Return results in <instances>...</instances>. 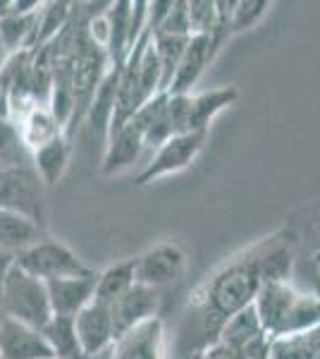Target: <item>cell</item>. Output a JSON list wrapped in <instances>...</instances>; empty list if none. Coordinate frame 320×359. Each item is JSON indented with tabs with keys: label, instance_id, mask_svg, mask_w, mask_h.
Segmentation results:
<instances>
[{
	"label": "cell",
	"instance_id": "cell-7",
	"mask_svg": "<svg viewBox=\"0 0 320 359\" xmlns=\"http://www.w3.org/2000/svg\"><path fill=\"white\" fill-rule=\"evenodd\" d=\"M206 132H184V135H172L167 142H162L158 149H153L141 170L137 172V184H151L155 180L187 170V168L199 158V154L206 147Z\"/></svg>",
	"mask_w": 320,
	"mask_h": 359
},
{
	"label": "cell",
	"instance_id": "cell-18",
	"mask_svg": "<svg viewBox=\"0 0 320 359\" xmlns=\"http://www.w3.org/2000/svg\"><path fill=\"white\" fill-rule=\"evenodd\" d=\"M132 123L141 130L148 151H153L162 142H167V139L174 135L170 111H167V94H158L144 103V106L134 113Z\"/></svg>",
	"mask_w": 320,
	"mask_h": 359
},
{
	"label": "cell",
	"instance_id": "cell-5",
	"mask_svg": "<svg viewBox=\"0 0 320 359\" xmlns=\"http://www.w3.org/2000/svg\"><path fill=\"white\" fill-rule=\"evenodd\" d=\"M15 264L22 271H27L29 276L39 278L43 283L57 280V278H72V276H86L91 273V269L84 264V259L74 252L72 247H67L65 242L55 240V237L46 235L43 240H39L34 247H29L27 252H22L15 259Z\"/></svg>",
	"mask_w": 320,
	"mask_h": 359
},
{
	"label": "cell",
	"instance_id": "cell-29",
	"mask_svg": "<svg viewBox=\"0 0 320 359\" xmlns=\"http://www.w3.org/2000/svg\"><path fill=\"white\" fill-rule=\"evenodd\" d=\"M174 34V36H191V25H189V10L187 3L182 0H172V8L167 17L162 20V25L155 29L153 34Z\"/></svg>",
	"mask_w": 320,
	"mask_h": 359
},
{
	"label": "cell",
	"instance_id": "cell-35",
	"mask_svg": "<svg viewBox=\"0 0 320 359\" xmlns=\"http://www.w3.org/2000/svg\"><path fill=\"white\" fill-rule=\"evenodd\" d=\"M0 318H3V311H0Z\"/></svg>",
	"mask_w": 320,
	"mask_h": 359
},
{
	"label": "cell",
	"instance_id": "cell-9",
	"mask_svg": "<svg viewBox=\"0 0 320 359\" xmlns=\"http://www.w3.org/2000/svg\"><path fill=\"white\" fill-rule=\"evenodd\" d=\"M137 283L153 290H162L177 283L187 271V254L177 242H158L134 259Z\"/></svg>",
	"mask_w": 320,
	"mask_h": 359
},
{
	"label": "cell",
	"instance_id": "cell-27",
	"mask_svg": "<svg viewBox=\"0 0 320 359\" xmlns=\"http://www.w3.org/2000/svg\"><path fill=\"white\" fill-rule=\"evenodd\" d=\"M270 3L267 0H239L232 3V15H230V36L235 34H244L249 29L258 27L260 20L267 15Z\"/></svg>",
	"mask_w": 320,
	"mask_h": 359
},
{
	"label": "cell",
	"instance_id": "cell-11",
	"mask_svg": "<svg viewBox=\"0 0 320 359\" xmlns=\"http://www.w3.org/2000/svg\"><path fill=\"white\" fill-rule=\"evenodd\" d=\"M110 316H113V331L118 340L134 328L160 318V292L137 283L130 292H125L110 304Z\"/></svg>",
	"mask_w": 320,
	"mask_h": 359
},
{
	"label": "cell",
	"instance_id": "cell-2",
	"mask_svg": "<svg viewBox=\"0 0 320 359\" xmlns=\"http://www.w3.org/2000/svg\"><path fill=\"white\" fill-rule=\"evenodd\" d=\"M253 309L270 340L320 328V297L289 283H263Z\"/></svg>",
	"mask_w": 320,
	"mask_h": 359
},
{
	"label": "cell",
	"instance_id": "cell-4",
	"mask_svg": "<svg viewBox=\"0 0 320 359\" xmlns=\"http://www.w3.org/2000/svg\"><path fill=\"white\" fill-rule=\"evenodd\" d=\"M235 86H220L211 91H191V94H167V111H170L174 135L184 132H206L220 113H225L237 101Z\"/></svg>",
	"mask_w": 320,
	"mask_h": 359
},
{
	"label": "cell",
	"instance_id": "cell-16",
	"mask_svg": "<svg viewBox=\"0 0 320 359\" xmlns=\"http://www.w3.org/2000/svg\"><path fill=\"white\" fill-rule=\"evenodd\" d=\"M148 151L144 135L137 125L125 123L120 130L110 132L106 142V154H103V172L106 175H120V172L130 170V168L141 158V154Z\"/></svg>",
	"mask_w": 320,
	"mask_h": 359
},
{
	"label": "cell",
	"instance_id": "cell-32",
	"mask_svg": "<svg viewBox=\"0 0 320 359\" xmlns=\"http://www.w3.org/2000/svg\"><path fill=\"white\" fill-rule=\"evenodd\" d=\"M10 118V98L8 91L0 86V120H8Z\"/></svg>",
	"mask_w": 320,
	"mask_h": 359
},
{
	"label": "cell",
	"instance_id": "cell-28",
	"mask_svg": "<svg viewBox=\"0 0 320 359\" xmlns=\"http://www.w3.org/2000/svg\"><path fill=\"white\" fill-rule=\"evenodd\" d=\"M187 10H189L191 34H208V32H215V29H225L220 25L218 3H215V0H194V3H187ZM227 36H230V34H227Z\"/></svg>",
	"mask_w": 320,
	"mask_h": 359
},
{
	"label": "cell",
	"instance_id": "cell-20",
	"mask_svg": "<svg viewBox=\"0 0 320 359\" xmlns=\"http://www.w3.org/2000/svg\"><path fill=\"white\" fill-rule=\"evenodd\" d=\"M46 237V228L20 213L0 211V249L17 259L22 252Z\"/></svg>",
	"mask_w": 320,
	"mask_h": 359
},
{
	"label": "cell",
	"instance_id": "cell-31",
	"mask_svg": "<svg viewBox=\"0 0 320 359\" xmlns=\"http://www.w3.org/2000/svg\"><path fill=\"white\" fill-rule=\"evenodd\" d=\"M13 269H15V257L0 249V294H3L5 280H8V276H10V271H13Z\"/></svg>",
	"mask_w": 320,
	"mask_h": 359
},
{
	"label": "cell",
	"instance_id": "cell-8",
	"mask_svg": "<svg viewBox=\"0 0 320 359\" xmlns=\"http://www.w3.org/2000/svg\"><path fill=\"white\" fill-rule=\"evenodd\" d=\"M225 29H215V32L208 34H191L167 94H191L203 77V72L211 67L215 55L220 53V46L225 43Z\"/></svg>",
	"mask_w": 320,
	"mask_h": 359
},
{
	"label": "cell",
	"instance_id": "cell-21",
	"mask_svg": "<svg viewBox=\"0 0 320 359\" xmlns=\"http://www.w3.org/2000/svg\"><path fill=\"white\" fill-rule=\"evenodd\" d=\"M294 254L296 262L292 283L320 297V228L313 230V240H301L294 235Z\"/></svg>",
	"mask_w": 320,
	"mask_h": 359
},
{
	"label": "cell",
	"instance_id": "cell-30",
	"mask_svg": "<svg viewBox=\"0 0 320 359\" xmlns=\"http://www.w3.org/2000/svg\"><path fill=\"white\" fill-rule=\"evenodd\" d=\"M199 359H244V357L235 355V352H230L227 347H223L220 343H213V345H208L206 350L201 352Z\"/></svg>",
	"mask_w": 320,
	"mask_h": 359
},
{
	"label": "cell",
	"instance_id": "cell-13",
	"mask_svg": "<svg viewBox=\"0 0 320 359\" xmlns=\"http://www.w3.org/2000/svg\"><path fill=\"white\" fill-rule=\"evenodd\" d=\"M0 359H53L46 335L15 318H0Z\"/></svg>",
	"mask_w": 320,
	"mask_h": 359
},
{
	"label": "cell",
	"instance_id": "cell-25",
	"mask_svg": "<svg viewBox=\"0 0 320 359\" xmlns=\"http://www.w3.org/2000/svg\"><path fill=\"white\" fill-rule=\"evenodd\" d=\"M32 165V151L13 120H0V172Z\"/></svg>",
	"mask_w": 320,
	"mask_h": 359
},
{
	"label": "cell",
	"instance_id": "cell-33",
	"mask_svg": "<svg viewBox=\"0 0 320 359\" xmlns=\"http://www.w3.org/2000/svg\"><path fill=\"white\" fill-rule=\"evenodd\" d=\"M8 50H5V46H3V41H0V69H3V65L8 62Z\"/></svg>",
	"mask_w": 320,
	"mask_h": 359
},
{
	"label": "cell",
	"instance_id": "cell-22",
	"mask_svg": "<svg viewBox=\"0 0 320 359\" xmlns=\"http://www.w3.org/2000/svg\"><path fill=\"white\" fill-rule=\"evenodd\" d=\"M137 285V266L134 259L110 264L101 273H96V299L98 302L113 304L125 292H130Z\"/></svg>",
	"mask_w": 320,
	"mask_h": 359
},
{
	"label": "cell",
	"instance_id": "cell-23",
	"mask_svg": "<svg viewBox=\"0 0 320 359\" xmlns=\"http://www.w3.org/2000/svg\"><path fill=\"white\" fill-rule=\"evenodd\" d=\"M41 333L48 340V347L55 359H86L81 352V345L77 340V328H74V318L69 316H53Z\"/></svg>",
	"mask_w": 320,
	"mask_h": 359
},
{
	"label": "cell",
	"instance_id": "cell-6",
	"mask_svg": "<svg viewBox=\"0 0 320 359\" xmlns=\"http://www.w3.org/2000/svg\"><path fill=\"white\" fill-rule=\"evenodd\" d=\"M0 211L20 213L46 228V184L34 165L0 172Z\"/></svg>",
	"mask_w": 320,
	"mask_h": 359
},
{
	"label": "cell",
	"instance_id": "cell-1",
	"mask_svg": "<svg viewBox=\"0 0 320 359\" xmlns=\"http://www.w3.org/2000/svg\"><path fill=\"white\" fill-rule=\"evenodd\" d=\"M260 287L263 276L258 269L256 247L230 259L196 287V292L191 294V309L196 311V338L203 350L218 340L225 321L253 306Z\"/></svg>",
	"mask_w": 320,
	"mask_h": 359
},
{
	"label": "cell",
	"instance_id": "cell-10",
	"mask_svg": "<svg viewBox=\"0 0 320 359\" xmlns=\"http://www.w3.org/2000/svg\"><path fill=\"white\" fill-rule=\"evenodd\" d=\"M215 343H220L230 352H235V355H239L244 359H258L267 355L270 338H267L256 309L249 306V309L239 311V314H235L230 321L223 323Z\"/></svg>",
	"mask_w": 320,
	"mask_h": 359
},
{
	"label": "cell",
	"instance_id": "cell-34",
	"mask_svg": "<svg viewBox=\"0 0 320 359\" xmlns=\"http://www.w3.org/2000/svg\"><path fill=\"white\" fill-rule=\"evenodd\" d=\"M258 359H267V355H263V357H258Z\"/></svg>",
	"mask_w": 320,
	"mask_h": 359
},
{
	"label": "cell",
	"instance_id": "cell-15",
	"mask_svg": "<svg viewBox=\"0 0 320 359\" xmlns=\"http://www.w3.org/2000/svg\"><path fill=\"white\" fill-rule=\"evenodd\" d=\"M48 287V299L53 316H69L74 318L84 306H89L96 299V273L57 278V280L46 283Z\"/></svg>",
	"mask_w": 320,
	"mask_h": 359
},
{
	"label": "cell",
	"instance_id": "cell-24",
	"mask_svg": "<svg viewBox=\"0 0 320 359\" xmlns=\"http://www.w3.org/2000/svg\"><path fill=\"white\" fill-rule=\"evenodd\" d=\"M151 39H153V48L155 55H158L160 69H162V91H170V84L177 74L179 60L184 55V48H187L189 36H174V34H153L151 32Z\"/></svg>",
	"mask_w": 320,
	"mask_h": 359
},
{
	"label": "cell",
	"instance_id": "cell-3",
	"mask_svg": "<svg viewBox=\"0 0 320 359\" xmlns=\"http://www.w3.org/2000/svg\"><path fill=\"white\" fill-rule=\"evenodd\" d=\"M0 311H3V316L41 331L53 318L48 287L43 280L29 276L27 271H22L15 264V269L10 271L8 280H5L3 294H0Z\"/></svg>",
	"mask_w": 320,
	"mask_h": 359
},
{
	"label": "cell",
	"instance_id": "cell-26",
	"mask_svg": "<svg viewBox=\"0 0 320 359\" xmlns=\"http://www.w3.org/2000/svg\"><path fill=\"white\" fill-rule=\"evenodd\" d=\"M72 3H43L39 17V36H36V48L41 46L53 43L57 36L67 29L69 20L74 13Z\"/></svg>",
	"mask_w": 320,
	"mask_h": 359
},
{
	"label": "cell",
	"instance_id": "cell-19",
	"mask_svg": "<svg viewBox=\"0 0 320 359\" xmlns=\"http://www.w3.org/2000/svg\"><path fill=\"white\" fill-rule=\"evenodd\" d=\"M69 156H72V139L65 135L50 139V142L43 144V147L34 149L32 165L46 187H53V184H57L62 177H65L67 165H69Z\"/></svg>",
	"mask_w": 320,
	"mask_h": 359
},
{
	"label": "cell",
	"instance_id": "cell-12",
	"mask_svg": "<svg viewBox=\"0 0 320 359\" xmlns=\"http://www.w3.org/2000/svg\"><path fill=\"white\" fill-rule=\"evenodd\" d=\"M74 328H77V340L81 345L86 359L106 357L110 347L115 345L113 316H110V304L94 299L89 306L74 316Z\"/></svg>",
	"mask_w": 320,
	"mask_h": 359
},
{
	"label": "cell",
	"instance_id": "cell-17",
	"mask_svg": "<svg viewBox=\"0 0 320 359\" xmlns=\"http://www.w3.org/2000/svg\"><path fill=\"white\" fill-rule=\"evenodd\" d=\"M108 41L106 55L110 67H122L132 50V3H110L106 10Z\"/></svg>",
	"mask_w": 320,
	"mask_h": 359
},
{
	"label": "cell",
	"instance_id": "cell-14",
	"mask_svg": "<svg viewBox=\"0 0 320 359\" xmlns=\"http://www.w3.org/2000/svg\"><path fill=\"white\" fill-rule=\"evenodd\" d=\"M108 359H167L162 318H153L118 338L110 347Z\"/></svg>",
	"mask_w": 320,
	"mask_h": 359
}]
</instances>
